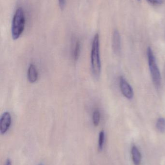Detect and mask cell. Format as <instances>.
Returning a JSON list of instances; mask_svg holds the SVG:
<instances>
[{
	"mask_svg": "<svg viewBox=\"0 0 165 165\" xmlns=\"http://www.w3.org/2000/svg\"><path fill=\"white\" fill-rule=\"evenodd\" d=\"M133 161L135 165H141V157L140 152L136 146L134 145L131 150Z\"/></svg>",
	"mask_w": 165,
	"mask_h": 165,
	"instance_id": "obj_8",
	"label": "cell"
},
{
	"mask_svg": "<svg viewBox=\"0 0 165 165\" xmlns=\"http://www.w3.org/2000/svg\"><path fill=\"white\" fill-rule=\"evenodd\" d=\"M99 46V36L98 33H96L93 41L91 55L92 70L96 78L99 77L101 70Z\"/></svg>",
	"mask_w": 165,
	"mask_h": 165,
	"instance_id": "obj_1",
	"label": "cell"
},
{
	"mask_svg": "<svg viewBox=\"0 0 165 165\" xmlns=\"http://www.w3.org/2000/svg\"><path fill=\"white\" fill-rule=\"evenodd\" d=\"M59 4L61 9H64L66 4V0H59Z\"/></svg>",
	"mask_w": 165,
	"mask_h": 165,
	"instance_id": "obj_14",
	"label": "cell"
},
{
	"mask_svg": "<svg viewBox=\"0 0 165 165\" xmlns=\"http://www.w3.org/2000/svg\"><path fill=\"white\" fill-rule=\"evenodd\" d=\"M5 165H12V163H11V161L9 159H8L6 161V163H5Z\"/></svg>",
	"mask_w": 165,
	"mask_h": 165,
	"instance_id": "obj_15",
	"label": "cell"
},
{
	"mask_svg": "<svg viewBox=\"0 0 165 165\" xmlns=\"http://www.w3.org/2000/svg\"><path fill=\"white\" fill-rule=\"evenodd\" d=\"M156 127L160 133L165 132V118H160L158 119L156 124Z\"/></svg>",
	"mask_w": 165,
	"mask_h": 165,
	"instance_id": "obj_9",
	"label": "cell"
},
{
	"mask_svg": "<svg viewBox=\"0 0 165 165\" xmlns=\"http://www.w3.org/2000/svg\"><path fill=\"white\" fill-rule=\"evenodd\" d=\"M119 84L120 89L123 95L128 100L132 99L134 96L132 88L123 76L120 77Z\"/></svg>",
	"mask_w": 165,
	"mask_h": 165,
	"instance_id": "obj_4",
	"label": "cell"
},
{
	"mask_svg": "<svg viewBox=\"0 0 165 165\" xmlns=\"http://www.w3.org/2000/svg\"><path fill=\"white\" fill-rule=\"evenodd\" d=\"M100 121V112L98 110H94L93 114V123L95 127L98 126Z\"/></svg>",
	"mask_w": 165,
	"mask_h": 165,
	"instance_id": "obj_10",
	"label": "cell"
},
{
	"mask_svg": "<svg viewBox=\"0 0 165 165\" xmlns=\"http://www.w3.org/2000/svg\"><path fill=\"white\" fill-rule=\"evenodd\" d=\"M147 57L152 82L156 88H158L161 85V74L160 70L156 62L155 55L151 47H148L147 49Z\"/></svg>",
	"mask_w": 165,
	"mask_h": 165,
	"instance_id": "obj_3",
	"label": "cell"
},
{
	"mask_svg": "<svg viewBox=\"0 0 165 165\" xmlns=\"http://www.w3.org/2000/svg\"><path fill=\"white\" fill-rule=\"evenodd\" d=\"M28 79L31 83L36 82L38 79V72L36 66L34 64L29 66L27 72Z\"/></svg>",
	"mask_w": 165,
	"mask_h": 165,
	"instance_id": "obj_7",
	"label": "cell"
},
{
	"mask_svg": "<svg viewBox=\"0 0 165 165\" xmlns=\"http://www.w3.org/2000/svg\"><path fill=\"white\" fill-rule=\"evenodd\" d=\"M38 165H44L42 163H40V164H38Z\"/></svg>",
	"mask_w": 165,
	"mask_h": 165,
	"instance_id": "obj_16",
	"label": "cell"
},
{
	"mask_svg": "<svg viewBox=\"0 0 165 165\" xmlns=\"http://www.w3.org/2000/svg\"><path fill=\"white\" fill-rule=\"evenodd\" d=\"M81 43L79 41H77L76 43L74 51L73 53V57L75 61L77 60L79 58V55L81 53Z\"/></svg>",
	"mask_w": 165,
	"mask_h": 165,
	"instance_id": "obj_11",
	"label": "cell"
},
{
	"mask_svg": "<svg viewBox=\"0 0 165 165\" xmlns=\"http://www.w3.org/2000/svg\"><path fill=\"white\" fill-rule=\"evenodd\" d=\"M112 49L116 55H119L121 50V39L120 33L115 30L112 35Z\"/></svg>",
	"mask_w": 165,
	"mask_h": 165,
	"instance_id": "obj_6",
	"label": "cell"
},
{
	"mask_svg": "<svg viewBox=\"0 0 165 165\" xmlns=\"http://www.w3.org/2000/svg\"><path fill=\"white\" fill-rule=\"evenodd\" d=\"M25 17L24 10L21 8L17 9L12 21L11 33L14 40L20 37L24 30Z\"/></svg>",
	"mask_w": 165,
	"mask_h": 165,
	"instance_id": "obj_2",
	"label": "cell"
},
{
	"mask_svg": "<svg viewBox=\"0 0 165 165\" xmlns=\"http://www.w3.org/2000/svg\"><path fill=\"white\" fill-rule=\"evenodd\" d=\"M12 122L10 113L8 112H3L0 119V132L4 134L8 130Z\"/></svg>",
	"mask_w": 165,
	"mask_h": 165,
	"instance_id": "obj_5",
	"label": "cell"
},
{
	"mask_svg": "<svg viewBox=\"0 0 165 165\" xmlns=\"http://www.w3.org/2000/svg\"><path fill=\"white\" fill-rule=\"evenodd\" d=\"M104 141H105V132L103 130H102L100 132L99 135L98 149L100 151H101L103 149Z\"/></svg>",
	"mask_w": 165,
	"mask_h": 165,
	"instance_id": "obj_12",
	"label": "cell"
},
{
	"mask_svg": "<svg viewBox=\"0 0 165 165\" xmlns=\"http://www.w3.org/2000/svg\"><path fill=\"white\" fill-rule=\"evenodd\" d=\"M147 1L152 4H161L163 2V0H147Z\"/></svg>",
	"mask_w": 165,
	"mask_h": 165,
	"instance_id": "obj_13",
	"label": "cell"
},
{
	"mask_svg": "<svg viewBox=\"0 0 165 165\" xmlns=\"http://www.w3.org/2000/svg\"><path fill=\"white\" fill-rule=\"evenodd\" d=\"M138 1H141V0H138Z\"/></svg>",
	"mask_w": 165,
	"mask_h": 165,
	"instance_id": "obj_17",
	"label": "cell"
}]
</instances>
